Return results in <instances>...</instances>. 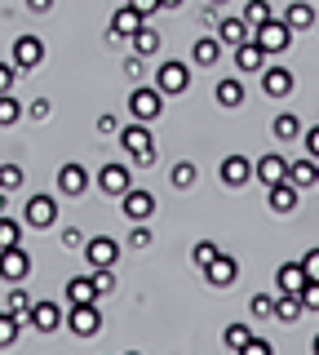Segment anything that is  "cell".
I'll return each instance as SVG.
<instances>
[{
    "instance_id": "e0dca14e",
    "label": "cell",
    "mask_w": 319,
    "mask_h": 355,
    "mask_svg": "<svg viewBox=\"0 0 319 355\" xmlns=\"http://www.w3.org/2000/svg\"><path fill=\"white\" fill-rule=\"evenodd\" d=\"M142 22H147V18H142L138 9H134V5L125 0V5H120L116 14H111V36H125V40H129V36H134V31L142 27Z\"/></svg>"
},
{
    "instance_id": "9c48e42d",
    "label": "cell",
    "mask_w": 319,
    "mask_h": 355,
    "mask_svg": "<svg viewBox=\"0 0 319 355\" xmlns=\"http://www.w3.org/2000/svg\"><path fill=\"white\" fill-rule=\"evenodd\" d=\"M31 271V258L23 244H9V249H0V280H27Z\"/></svg>"
},
{
    "instance_id": "bcb514c9",
    "label": "cell",
    "mask_w": 319,
    "mask_h": 355,
    "mask_svg": "<svg viewBox=\"0 0 319 355\" xmlns=\"http://www.w3.org/2000/svg\"><path fill=\"white\" fill-rule=\"evenodd\" d=\"M244 355H271V342L266 338H248L244 342Z\"/></svg>"
},
{
    "instance_id": "e575fe53",
    "label": "cell",
    "mask_w": 319,
    "mask_h": 355,
    "mask_svg": "<svg viewBox=\"0 0 319 355\" xmlns=\"http://www.w3.org/2000/svg\"><path fill=\"white\" fill-rule=\"evenodd\" d=\"M169 182H173V187H191V182H195V164H191V160H178V164L169 169Z\"/></svg>"
},
{
    "instance_id": "d6986e66",
    "label": "cell",
    "mask_w": 319,
    "mask_h": 355,
    "mask_svg": "<svg viewBox=\"0 0 319 355\" xmlns=\"http://www.w3.org/2000/svg\"><path fill=\"white\" fill-rule=\"evenodd\" d=\"M235 67H239V71H262V67H266V49H262L257 40L235 44Z\"/></svg>"
},
{
    "instance_id": "f5cc1de1",
    "label": "cell",
    "mask_w": 319,
    "mask_h": 355,
    "mask_svg": "<svg viewBox=\"0 0 319 355\" xmlns=\"http://www.w3.org/2000/svg\"><path fill=\"white\" fill-rule=\"evenodd\" d=\"M27 116H31V120H45V116H49V103H45V98H36V103L27 107Z\"/></svg>"
},
{
    "instance_id": "cb8c5ba5",
    "label": "cell",
    "mask_w": 319,
    "mask_h": 355,
    "mask_svg": "<svg viewBox=\"0 0 319 355\" xmlns=\"http://www.w3.org/2000/svg\"><path fill=\"white\" fill-rule=\"evenodd\" d=\"M213 98H217V107L235 111L239 103H244V85H239L235 76H226V80H217V89H213Z\"/></svg>"
},
{
    "instance_id": "ac0fdd59",
    "label": "cell",
    "mask_w": 319,
    "mask_h": 355,
    "mask_svg": "<svg viewBox=\"0 0 319 355\" xmlns=\"http://www.w3.org/2000/svg\"><path fill=\"white\" fill-rule=\"evenodd\" d=\"M289 182L297 187V191H306V187H319V160H293L289 164Z\"/></svg>"
},
{
    "instance_id": "30bf717a",
    "label": "cell",
    "mask_w": 319,
    "mask_h": 355,
    "mask_svg": "<svg viewBox=\"0 0 319 355\" xmlns=\"http://www.w3.org/2000/svg\"><path fill=\"white\" fill-rule=\"evenodd\" d=\"M186 89H191V67L169 58L160 67V94H186Z\"/></svg>"
},
{
    "instance_id": "5b68a950",
    "label": "cell",
    "mask_w": 319,
    "mask_h": 355,
    "mask_svg": "<svg viewBox=\"0 0 319 355\" xmlns=\"http://www.w3.org/2000/svg\"><path fill=\"white\" fill-rule=\"evenodd\" d=\"M67 324L75 338H93L98 329H102V315H98V302H71V315Z\"/></svg>"
},
{
    "instance_id": "603a6c76",
    "label": "cell",
    "mask_w": 319,
    "mask_h": 355,
    "mask_svg": "<svg viewBox=\"0 0 319 355\" xmlns=\"http://www.w3.org/2000/svg\"><path fill=\"white\" fill-rule=\"evenodd\" d=\"M275 284H280V293H302V284H306L302 262H284L280 271H275Z\"/></svg>"
},
{
    "instance_id": "484cf974",
    "label": "cell",
    "mask_w": 319,
    "mask_h": 355,
    "mask_svg": "<svg viewBox=\"0 0 319 355\" xmlns=\"http://www.w3.org/2000/svg\"><path fill=\"white\" fill-rule=\"evenodd\" d=\"M191 58L200 67H217V58H222V40H217V36H200L195 49H191Z\"/></svg>"
},
{
    "instance_id": "816d5d0a",
    "label": "cell",
    "mask_w": 319,
    "mask_h": 355,
    "mask_svg": "<svg viewBox=\"0 0 319 355\" xmlns=\"http://www.w3.org/2000/svg\"><path fill=\"white\" fill-rule=\"evenodd\" d=\"M306 155H311V160H319V125L306 133Z\"/></svg>"
},
{
    "instance_id": "8fae6325",
    "label": "cell",
    "mask_w": 319,
    "mask_h": 355,
    "mask_svg": "<svg viewBox=\"0 0 319 355\" xmlns=\"http://www.w3.org/2000/svg\"><path fill=\"white\" fill-rule=\"evenodd\" d=\"M53 218H58V205H53V196H31L27 209H23V222L27 227H53Z\"/></svg>"
},
{
    "instance_id": "d590c367",
    "label": "cell",
    "mask_w": 319,
    "mask_h": 355,
    "mask_svg": "<svg viewBox=\"0 0 319 355\" xmlns=\"http://www.w3.org/2000/svg\"><path fill=\"white\" fill-rule=\"evenodd\" d=\"M93 288H98V297L116 293V271H111V266H93Z\"/></svg>"
},
{
    "instance_id": "680465c9",
    "label": "cell",
    "mask_w": 319,
    "mask_h": 355,
    "mask_svg": "<svg viewBox=\"0 0 319 355\" xmlns=\"http://www.w3.org/2000/svg\"><path fill=\"white\" fill-rule=\"evenodd\" d=\"M311 347H315V351H319V333H315V342H311Z\"/></svg>"
},
{
    "instance_id": "f546056e",
    "label": "cell",
    "mask_w": 319,
    "mask_h": 355,
    "mask_svg": "<svg viewBox=\"0 0 319 355\" xmlns=\"http://www.w3.org/2000/svg\"><path fill=\"white\" fill-rule=\"evenodd\" d=\"M271 133H275V138H284V142H293L297 133H302V120H297L293 111H280V116H275V125H271Z\"/></svg>"
},
{
    "instance_id": "db71d44e",
    "label": "cell",
    "mask_w": 319,
    "mask_h": 355,
    "mask_svg": "<svg viewBox=\"0 0 319 355\" xmlns=\"http://www.w3.org/2000/svg\"><path fill=\"white\" fill-rule=\"evenodd\" d=\"M27 9H31V14H49L53 0H27Z\"/></svg>"
},
{
    "instance_id": "8d00e7d4",
    "label": "cell",
    "mask_w": 319,
    "mask_h": 355,
    "mask_svg": "<svg viewBox=\"0 0 319 355\" xmlns=\"http://www.w3.org/2000/svg\"><path fill=\"white\" fill-rule=\"evenodd\" d=\"M5 311H14V315L23 320L27 311H31V297H27V288H14V293H9V306H5Z\"/></svg>"
},
{
    "instance_id": "7a4b0ae2",
    "label": "cell",
    "mask_w": 319,
    "mask_h": 355,
    "mask_svg": "<svg viewBox=\"0 0 319 355\" xmlns=\"http://www.w3.org/2000/svg\"><path fill=\"white\" fill-rule=\"evenodd\" d=\"M253 40H257L266 53H284V49L293 44V27H289L284 18H266L257 31H253Z\"/></svg>"
},
{
    "instance_id": "83f0119b",
    "label": "cell",
    "mask_w": 319,
    "mask_h": 355,
    "mask_svg": "<svg viewBox=\"0 0 319 355\" xmlns=\"http://www.w3.org/2000/svg\"><path fill=\"white\" fill-rule=\"evenodd\" d=\"M306 311H302V297L297 293H280V302H275V320L280 324H293V320H302Z\"/></svg>"
},
{
    "instance_id": "836d02e7",
    "label": "cell",
    "mask_w": 319,
    "mask_h": 355,
    "mask_svg": "<svg viewBox=\"0 0 319 355\" xmlns=\"http://www.w3.org/2000/svg\"><path fill=\"white\" fill-rule=\"evenodd\" d=\"M18 240H23V227L9 214H0V249H9V244H18Z\"/></svg>"
},
{
    "instance_id": "f907efd6",
    "label": "cell",
    "mask_w": 319,
    "mask_h": 355,
    "mask_svg": "<svg viewBox=\"0 0 319 355\" xmlns=\"http://www.w3.org/2000/svg\"><path fill=\"white\" fill-rule=\"evenodd\" d=\"M125 76H129V80H142V53H134V58L125 62Z\"/></svg>"
},
{
    "instance_id": "6da1fadb",
    "label": "cell",
    "mask_w": 319,
    "mask_h": 355,
    "mask_svg": "<svg viewBox=\"0 0 319 355\" xmlns=\"http://www.w3.org/2000/svg\"><path fill=\"white\" fill-rule=\"evenodd\" d=\"M120 142H125V151L134 155V164H156V133L147 129V120H138V125H129V129H120Z\"/></svg>"
},
{
    "instance_id": "f35d334b",
    "label": "cell",
    "mask_w": 319,
    "mask_h": 355,
    "mask_svg": "<svg viewBox=\"0 0 319 355\" xmlns=\"http://www.w3.org/2000/svg\"><path fill=\"white\" fill-rule=\"evenodd\" d=\"M297 297H302V311H319V280H306Z\"/></svg>"
},
{
    "instance_id": "1f68e13d",
    "label": "cell",
    "mask_w": 319,
    "mask_h": 355,
    "mask_svg": "<svg viewBox=\"0 0 319 355\" xmlns=\"http://www.w3.org/2000/svg\"><path fill=\"white\" fill-rule=\"evenodd\" d=\"M23 120V107H18V98H9V94H0V129H9V125H18Z\"/></svg>"
},
{
    "instance_id": "f6af8a7d",
    "label": "cell",
    "mask_w": 319,
    "mask_h": 355,
    "mask_svg": "<svg viewBox=\"0 0 319 355\" xmlns=\"http://www.w3.org/2000/svg\"><path fill=\"white\" fill-rule=\"evenodd\" d=\"M98 133H102V138H107V133H120V120L111 116V111H102V116H98Z\"/></svg>"
},
{
    "instance_id": "f1b7e54d",
    "label": "cell",
    "mask_w": 319,
    "mask_h": 355,
    "mask_svg": "<svg viewBox=\"0 0 319 355\" xmlns=\"http://www.w3.org/2000/svg\"><path fill=\"white\" fill-rule=\"evenodd\" d=\"M67 302H98V288H93V275H75L67 284Z\"/></svg>"
},
{
    "instance_id": "4316f807",
    "label": "cell",
    "mask_w": 319,
    "mask_h": 355,
    "mask_svg": "<svg viewBox=\"0 0 319 355\" xmlns=\"http://www.w3.org/2000/svg\"><path fill=\"white\" fill-rule=\"evenodd\" d=\"M129 44H134V53H142V58H151V53H160V31H151L147 22L129 36Z\"/></svg>"
},
{
    "instance_id": "ffe728a7",
    "label": "cell",
    "mask_w": 319,
    "mask_h": 355,
    "mask_svg": "<svg viewBox=\"0 0 319 355\" xmlns=\"http://www.w3.org/2000/svg\"><path fill=\"white\" fill-rule=\"evenodd\" d=\"M217 40H222V44H230V49H235V44L253 40V27H248L244 18H222V22H217Z\"/></svg>"
},
{
    "instance_id": "7c38bea8",
    "label": "cell",
    "mask_w": 319,
    "mask_h": 355,
    "mask_svg": "<svg viewBox=\"0 0 319 355\" xmlns=\"http://www.w3.org/2000/svg\"><path fill=\"white\" fill-rule=\"evenodd\" d=\"M253 178H257L262 187H275V182H284V178H289V160H284V155H262L257 164H253Z\"/></svg>"
},
{
    "instance_id": "7402d4cb",
    "label": "cell",
    "mask_w": 319,
    "mask_h": 355,
    "mask_svg": "<svg viewBox=\"0 0 319 355\" xmlns=\"http://www.w3.org/2000/svg\"><path fill=\"white\" fill-rule=\"evenodd\" d=\"M248 178H253L248 155H226V160H222V182H226V187H244Z\"/></svg>"
},
{
    "instance_id": "ab89813d",
    "label": "cell",
    "mask_w": 319,
    "mask_h": 355,
    "mask_svg": "<svg viewBox=\"0 0 319 355\" xmlns=\"http://www.w3.org/2000/svg\"><path fill=\"white\" fill-rule=\"evenodd\" d=\"M0 187H5V191L23 187V169H18V164H0Z\"/></svg>"
},
{
    "instance_id": "2e32d148",
    "label": "cell",
    "mask_w": 319,
    "mask_h": 355,
    "mask_svg": "<svg viewBox=\"0 0 319 355\" xmlns=\"http://www.w3.org/2000/svg\"><path fill=\"white\" fill-rule=\"evenodd\" d=\"M84 187H89V173H84L75 160L58 169V191H62V196H84Z\"/></svg>"
},
{
    "instance_id": "ba28073f",
    "label": "cell",
    "mask_w": 319,
    "mask_h": 355,
    "mask_svg": "<svg viewBox=\"0 0 319 355\" xmlns=\"http://www.w3.org/2000/svg\"><path fill=\"white\" fill-rule=\"evenodd\" d=\"M129 187H134L129 164H102V169H98V191L102 196H125Z\"/></svg>"
},
{
    "instance_id": "d4e9b609",
    "label": "cell",
    "mask_w": 319,
    "mask_h": 355,
    "mask_svg": "<svg viewBox=\"0 0 319 355\" xmlns=\"http://www.w3.org/2000/svg\"><path fill=\"white\" fill-rule=\"evenodd\" d=\"M284 22H289L293 31H306V27H315V9H311V0H293V5L284 9Z\"/></svg>"
},
{
    "instance_id": "ee69618b",
    "label": "cell",
    "mask_w": 319,
    "mask_h": 355,
    "mask_svg": "<svg viewBox=\"0 0 319 355\" xmlns=\"http://www.w3.org/2000/svg\"><path fill=\"white\" fill-rule=\"evenodd\" d=\"M129 244H134V249H147V244H151V231H147V222H134V236H129Z\"/></svg>"
},
{
    "instance_id": "c3c4849f",
    "label": "cell",
    "mask_w": 319,
    "mask_h": 355,
    "mask_svg": "<svg viewBox=\"0 0 319 355\" xmlns=\"http://www.w3.org/2000/svg\"><path fill=\"white\" fill-rule=\"evenodd\" d=\"M129 5L138 9L142 18H151V14H160V0H129Z\"/></svg>"
},
{
    "instance_id": "4fadbf2b",
    "label": "cell",
    "mask_w": 319,
    "mask_h": 355,
    "mask_svg": "<svg viewBox=\"0 0 319 355\" xmlns=\"http://www.w3.org/2000/svg\"><path fill=\"white\" fill-rule=\"evenodd\" d=\"M84 258H89V266H116L120 244H116L111 236H93L89 244H84Z\"/></svg>"
},
{
    "instance_id": "74e56055",
    "label": "cell",
    "mask_w": 319,
    "mask_h": 355,
    "mask_svg": "<svg viewBox=\"0 0 319 355\" xmlns=\"http://www.w3.org/2000/svg\"><path fill=\"white\" fill-rule=\"evenodd\" d=\"M248 338H253L248 324H230V329H226V347H230V351H244V342H248Z\"/></svg>"
},
{
    "instance_id": "8992f818",
    "label": "cell",
    "mask_w": 319,
    "mask_h": 355,
    "mask_svg": "<svg viewBox=\"0 0 319 355\" xmlns=\"http://www.w3.org/2000/svg\"><path fill=\"white\" fill-rule=\"evenodd\" d=\"M45 62V40L40 36H18L14 40V67L18 71H36Z\"/></svg>"
},
{
    "instance_id": "277c9868",
    "label": "cell",
    "mask_w": 319,
    "mask_h": 355,
    "mask_svg": "<svg viewBox=\"0 0 319 355\" xmlns=\"http://www.w3.org/2000/svg\"><path fill=\"white\" fill-rule=\"evenodd\" d=\"M120 214H125L129 222H147L151 214H156V196L142 191V187H129V191L120 196Z\"/></svg>"
},
{
    "instance_id": "b9f144b4",
    "label": "cell",
    "mask_w": 319,
    "mask_h": 355,
    "mask_svg": "<svg viewBox=\"0 0 319 355\" xmlns=\"http://www.w3.org/2000/svg\"><path fill=\"white\" fill-rule=\"evenodd\" d=\"M248 311H253V320H266V315H275V302L262 293V297H253V302H248Z\"/></svg>"
},
{
    "instance_id": "9f6ffc18",
    "label": "cell",
    "mask_w": 319,
    "mask_h": 355,
    "mask_svg": "<svg viewBox=\"0 0 319 355\" xmlns=\"http://www.w3.org/2000/svg\"><path fill=\"white\" fill-rule=\"evenodd\" d=\"M182 5V0H160V9H178Z\"/></svg>"
},
{
    "instance_id": "11a10c76",
    "label": "cell",
    "mask_w": 319,
    "mask_h": 355,
    "mask_svg": "<svg viewBox=\"0 0 319 355\" xmlns=\"http://www.w3.org/2000/svg\"><path fill=\"white\" fill-rule=\"evenodd\" d=\"M5 209H9V191H5V187H0V214H5Z\"/></svg>"
},
{
    "instance_id": "5bb4252c",
    "label": "cell",
    "mask_w": 319,
    "mask_h": 355,
    "mask_svg": "<svg viewBox=\"0 0 319 355\" xmlns=\"http://www.w3.org/2000/svg\"><path fill=\"white\" fill-rule=\"evenodd\" d=\"M293 71L289 67H262V89H266L271 98H289L293 94Z\"/></svg>"
},
{
    "instance_id": "d6a6232c",
    "label": "cell",
    "mask_w": 319,
    "mask_h": 355,
    "mask_svg": "<svg viewBox=\"0 0 319 355\" xmlns=\"http://www.w3.org/2000/svg\"><path fill=\"white\" fill-rule=\"evenodd\" d=\"M266 18H271V5H266V0H248V5H244V22H248L253 31H257Z\"/></svg>"
},
{
    "instance_id": "52a82bcc",
    "label": "cell",
    "mask_w": 319,
    "mask_h": 355,
    "mask_svg": "<svg viewBox=\"0 0 319 355\" xmlns=\"http://www.w3.org/2000/svg\"><path fill=\"white\" fill-rule=\"evenodd\" d=\"M23 324H31L36 333H53L62 324V311H58V302H49V297H40V302H31V311L23 315Z\"/></svg>"
},
{
    "instance_id": "4dcf8cb0",
    "label": "cell",
    "mask_w": 319,
    "mask_h": 355,
    "mask_svg": "<svg viewBox=\"0 0 319 355\" xmlns=\"http://www.w3.org/2000/svg\"><path fill=\"white\" fill-rule=\"evenodd\" d=\"M18 324H23V320H18L14 311H0V351L18 342Z\"/></svg>"
},
{
    "instance_id": "44dd1931",
    "label": "cell",
    "mask_w": 319,
    "mask_h": 355,
    "mask_svg": "<svg viewBox=\"0 0 319 355\" xmlns=\"http://www.w3.org/2000/svg\"><path fill=\"white\" fill-rule=\"evenodd\" d=\"M266 200H271V209L275 214H293L297 209V187L284 178V182H275V187H266Z\"/></svg>"
},
{
    "instance_id": "681fc988",
    "label": "cell",
    "mask_w": 319,
    "mask_h": 355,
    "mask_svg": "<svg viewBox=\"0 0 319 355\" xmlns=\"http://www.w3.org/2000/svg\"><path fill=\"white\" fill-rule=\"evenodd\" d=\"M62 244H67V249H84V236L75 227H67V231H62Z\"/></svg>"
},
{
    "instance_id": "7dc6e473",
    "label": "cell",
    "mask_w": 319,
    "mask_h": 355,
    "mask_svg": "<svg viewBox=\"0 0 319 355\" xmlns=\"http://www.w3.org/2000/svg\"><path fill=\"white\" fill-rule=\"evenodd\" d=\"M14 76H18V67H5V62H0V94H9V89H14Z\"/></svg>"
},
{
    "instance_id": "9a60e30c",
    "label": "cell",
    "mask_w": 319,
    "mask_h": 355,
    "mask_svg": "<svg viewBox=\"0 0 319 355\" xmlns=\"http://www.w3.org/2000/svg\"><path fill=\"white\" fill-rule=\"evenodd\" d=\"M235 275H239V266H235V258H226V253H217V258L204 266V280L213 284V288H226V284H235Z\"/></svg>"
},
{
    "instance_id": "3957f363",
    "label": "cell",
    "mask_w": 319,
    "mask_h": 355,
    "mask_svg": "<svg viewBox=\"0 0 319 355\" xmlns=\"http://www.w3.org/2000/svg\"><path fill=\"white\" fill-rule=\"evenodd\" d=\"M160 111H164V94H160V89L138 85L134 94H129V116H134V120H147V125H151Z\"/></svg>"
},
{
    "instance_id": "60d3db41",
    "label": "cell",
    "mask_w": 319,
    "mask_h": 355,
    "mask_svg": "<svg viewBox=\"0 0 319 355\" xmlns=\"http://www.w3.org/2000/svg\"><path fill=\"white\" fill-rule=\"evenodd\" d=\"M217 253H222V249H217L213 240H200V244H195V266H208V262L217 258Z\"/></svg>"
},
{
    "instance_id": "6f0895ef",
    "label": "cell",
    "mask_w": 319,
    "mask_h": 355,
    "mask_svg": "<svg viewBox=\"0 0 319 355\" xmlns=\"http://www.w3.org/2000/svg\"><path fill=\"white\" fill-rule=\"evenodd\" d=\"M208 5H213V9H222V5H226V0H208Z\"/></svg>"
},
{
    "instance_id": "7bdbcfd3",
    "label": "cell",
    "mask_w": 319,
    "mask_h": 355,
    "mask_svg": "<svg viewBox=\"0 0 319 355\" xmlns=\"http://www.w3.org/2000/svg\"><path fill=\"white\" fill-rule=\"evenodd\" d=\"M302 271H306V280H319V244H315V249H306Z\"/></svg>"
}]
</instances>
